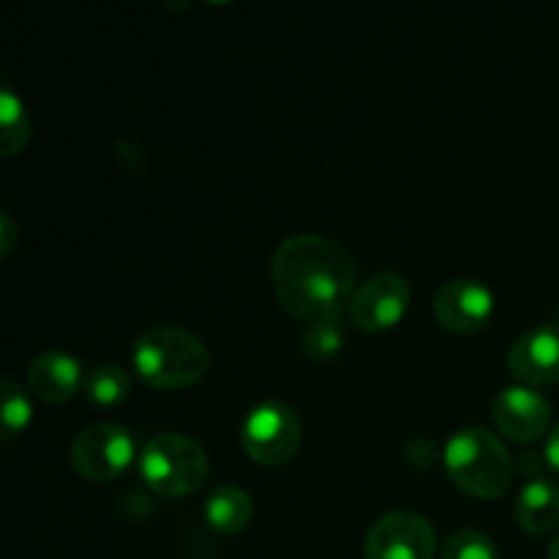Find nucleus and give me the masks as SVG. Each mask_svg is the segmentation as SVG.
<instances>
[{
    "instance_id": "obj_1",
    "label": "nucleus",
    "mask_w": 559,
    "mask_h": 559,
    "mask_svg": "<svg viewBox=\"0 0 559 559\" xmlns=\"http://www.w3.org/2000/svg\"><path fill=\"white\" fill-rule=\"evenodd\" d=\"M271 273L282 309L309 325L342 317L358 289L353 254L325 235L300 233L282 240Z\"/></svg>"
},
{
    "instance_id": "obj_2",
    "label": "nucleus",
    "mask_w": 559,
    "mask_h": 559,
    "mask_svg": "<svg viewBox=\"0 0 559 559\" xmlns=\"http://www.w3.org/2000/svg\"><path fill=\"white\" fill-rule=\"evenodd\" d=\"M131 366L147 385L178 391L197 385L211 369V353L194 333L178 325H153L131 344Z\"/></svg>"
},
{
    "instance_id": "obj_3",
    "label": "nucleus",
    "mask_w": 559,
    "mask_h": 559,
    "mask_svg": "<svg viewBox=\"0 0 559 559\" xmlns=\"http://www.w3.org/2000/svg\"><path fill=\"white\" fill-rule=\"evenodd\" d=\"M445 469L453 484L480 500L506 495L513 478V462L497 435L480 426L456 431L445 445Z\"/></svg>"
},
{
    "instance_id": "obj_4",
    "label": "nucleus",
    "mask_w": 559,
    "mask_h": 559,
    "mask_svg": "<svg viewBox=\"0 0 559 559\" xmlns=\"http://www.w3.org/2000/svg\"><path fill=\"white\" fill-rule=\"evenodd\" d=\"M207 453L194 437L164 431L147 440L140 456V475L156 495L189 497L207 480Z\"/></svg>"
},
{
    "instance_id": "obj_5",
    "label": "nucleus",
    "mask_w": 559,
    "mask_h": 559,
    "mask_svg": "<svg viewBox=\"0 0 559 559\" xmlns=\"http://www.w3.org/2000/svg\"><path fill=\"white\" fill-rule=\"evenodd\" d=\"M300 442L304 426L295 409L284 402L257 404L240 426V445L246 456L262 467H282L293 462Z\"/></svg>"
},
{
    "instance_id": "obj_6",
    "label": "nucleus",
    "mask_w": 559,
    "mask_h": 559,
    "mask_svg": "<svg viewBox=\"0 0 559 559\" xmlns=\"http://www.w3.org/2000/svg\"><path fill=\"white\" fill-rule=\"evenodd\" d=\"M437 535L415 511H391L377 519L364 540L366 559H435Z\"/></svg>"
},
{
    "instance_id": "obj_7",
    "label": "nucleus",
    "mask_w": 559,
    "mask_h": 559,
    "mask_svg": "<svg viewBox=\"0 0 559 559\" xmlns=\"http://www.w3.org/2000/svg\"><path fill=\"white\" fill-rule=\"evenodd\" d=\"M134 459L131 435L118 424H93L71 442V464L93 484L115 480Z\"/></svg>"
},
{
    "instance_id": "obj_8",
    "label": "nucleus",
    "mask_w": 559,
    "mask_h": 559,
    "mask_svg": "<svg viewBox=\"0 0 559 559\" xmlns=\"http://www.w3.org/2000/svg\"><path fill=\"white\" fill-rule=\"evenodd\" d=\"M409 298H413V289L407 278L393 271L377 273L355 289L347 309L349 322L364 333H385L407 314Z\"/></svg>"
},
{
    "instance_id": "obj_9",
    "label": "nucleus",
    "mask_w": 559,
    "mask_h": 559,
    "mask_svg": "<svg viewBox=\"0 0 559 559\" xmlns=\"http://www.w3.org/2000/svg\"><path fill=\"white\" fill-rule=\"evenodd\" d=\"M495 424L508 440L535 442L549 431L551 404L540 391L530 385H511L497 393L491 404Z\"/></svg>"
},
{
    "instance_id": "obj_10",
    "label": "nucleus",
    "mask_w": 559,
    "mask_h": 559,
    "mask_svg": "<svg viewBox=\"0 0 559 559\" xmlns=\"http://www.w3.org/2000/svg\"><path fill=\"white\" fill-rule=\"evenodd\" d=\"M495 314V295L484 282L453 278L435 295V320L451 333H475Z\"/></svg>"
},
{
    "instance_id": "obj_11",
    "label": "nucleus",
    "mask_w": 559,
    "mask_h": 559,
    "mask_svg": "<svg viewBox=\"0 0 559 559\" xmlns=\"http://www.w3.org/2000/svg\"><path fill=\"white\" fill-rule=\"evenodd\" d=\"M508 369L524 385L559 382V322H546L522 333L508 353Z\"/></svg>"
},
{
    "instance_id": "obj_12",
    "label": "nucleus",
    "mask_w": 559,
    "mask_h": 559,
    "mask_svg": "<svg viewBox=\"0 0 559 559\" xmlns=\"http://www.w3.org/2000/svg\"><path fill=\"white\" fill-rule=\"evenodd\" d=\"M27 385L44 402L63 404L80 388H85V377H82V366L74 355L63 353V349H47L33 358L31 369H27Z\"/></svg>"
},
{
    "instance_id": "obj_13",
    "label": "nucleus",
    "mask_w": 559,
    "mask_h": 559,
    "mask_svg": "<svg viewBox=\"0 0 559 559\" xmlns=\"http://www.w3.org/2000/svg\"><path fill=\"white\" fill-rule=\"evenodd\" d=\"M516 522L530 535H546L559 524V484L549 478H533L516 500Z\"/></svg>"
},
{
    "instance_id": "obj_14",
    "label": "nucleus",
    "mask_w": 559,
    "mask_h": 559,
    "mask_svg": "<svg viewBox=\"0 0 559 559\" xmlns=\"http://www.w3.org/2000/svg\"><path fill=\"white\" fill-rule=\"evenodd\" d=\"M251 516H254V502H251L249 491L240 489V486H218V489L207 497L205 519L207 524H211V530H216V533H243V530L249 527Z\"/></svg>"
},
{
    "instance_id": "obj_15",
    "label": "nucleus",
    "mask_w": 559,
    "mask_h": 559,
    "mask_svg": "<svg viewBox=\"0 0 559 559\" xmlns=\"http://www.w3.org/2000/svg\"><path fill=\"white\" fill-rule=\"evenodd\" d=\"M0 129H3L0 131V147H3L5 158L25 151L27 140H31V120H27L25 104L11 87H3V93H0Z\"/></svg>"
},
{
    "instance_id": "obj_16",
    "label": "nucleus",
    "mask_w": 559,
    "mask_h": 559,
    "mask_svg": "<svg viewBox=\"0 0 559 559\" xmlns=\"http://www.w3.org/2000/svg\"><path fill=\"white\" fill-rule=\"evenodd\" d=\"M85 396L98 407H112L129 399L131 393V377L129 371L120 369L115 364H98L96 369L87 371L85 377Z\"/></svg>"
},
{
    "instance_id": "obj_17",
    "label": "nucleus",
    "mask_w": 559,
    "mask_h": 559,
    "mask_svg": "<svg viewBox=\"0 0 559 559\" xmlns=\"http://www.w3.org/2000/svg\"><path fill=\"white\" fill-rule=\"evenodd\" d=\"M300 347H304L306 358L311 360H328L333 358V355H338V349L344 347L342 317L311 322V325L306 328L304 338H300Z\"/></svg>"
},
{
    "instance_id": "obj_18",
    "label": "nucleus",
    "mask_w": 559,
    "mask_h": 559,
    "mask_svg": "<svg viewBox=\"0 0 559 559\" xmlns=\"http://www.w3.org/2000/svg\"><path fill=\"white\" fill-rule=\"evenodd\" d=\"M0 399H3V407H0V420H3V440H14L27 424H31L33 407L27 402L25 391L20 388V382L9 380L5 377L0 382Z\"/></svg>"
},
{
    "instance_id": "obj_19",
    "label": "nucleus",
    "mask_w": 559,
    "mask_h": 559,
    "mask_svg": "<svg viewBox=\"0 0 559 559\" xmlns=\"http://www.w3.org/2000/svg\"><path fill=\"white\" fill-rule=\"evenodd\" d=\"M442 559H500V549L480 530H459L442 546Z\"/></svg>"
},
{
    "instance_id": "obj_20",
    "label": "nucleus",
    "mask_w": 559,
    "mask_h": 559,
    "mask_svg": "<svg viewBox=\"0 0 559 559\" xmlns=\"http://www.w3.org/2000/svg\"><path fill=\"white\" fill-rule=\"evenodd\" d=\"M0 229H3V235H0V254H9L11 246H14V238H16V227H14V218L9 216V213H0Z\"/></svg>"
},
{
    "instance_id": "obj_21",
    "label": "nucleus",
    "mask_w": 559,
    "mask_h": 559,
    "mask_svg": "<svg viewBox=\"0 0 559 559\" xmlns=\"http://www.w3.org/2000/svg\"><path fill=\"white\" fill-rule=\"evenodd\" d=\"M544 459H546V464H549V467H555L559 473V424L549 431V437H546Z\"/></svg>"
},
{
    "instance_id": "obj_22",
    "label": "nucleus",
    "mask_w": 559,
    "mask_h": 559,
    "mask_svg": "<svg viewBox=\"0 0 559 559\" xmlns=\"http://www.w3.org/2000/svg\"><path fill=\"white\" fill-rule=\"evenodd\" d=\"M540 467V462H538V456H535V453H524L522 456V469H527V473H535V469Z\"/></svg>"
},
{
    "instance_id": "obj_23",
    "label": "nucleus",
    "mask_w": 559,
    "mask_h": 559,
    "mask_svg": "<svg viewBox=\"0 0 559 559\" xmlns=\"http://www.w3.org/2000/svg\"><path fill=\"white\" fill-rule=\"evenodd\" d=\"M549 559H559V535L555 540H551V546H549Z\"/></svg>"
}]
</instances>
